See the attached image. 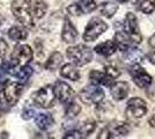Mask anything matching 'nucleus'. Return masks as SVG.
Segmentation results:
<instances>
[{"instance_id":"3","label":"nucleus","mask_w":155,"mask_h":139,"mask_svg":"<svg viewBox=\"0 0 155 139\" xmlns=\"http://www.w3.org/2000/svg\"><path fill=\"white\" fill-rule=\"evenodd\" d=\"M80 100L84 102V104L89 106H98L103 102L104 100V92L103 89L100 87V85L96 84H91L86 86L79 93Z\"/></svg>"},{"instance_id":"38","label":"nucleus","mask_w":155,"mask_h":139,"mask_svg":"<svg viewBox=\"0 0 155 139\" xmlns=\"http://www.w3.org/2000/svg\"><path fill=\"white\" fill-rule=\"evenodd\" d=\"M5 73H6V71H5L4 65H0V79H2V77L5 75Z\"/></svg>"},{"instance_id":"4","label":"nucleus","mask_w":155,"mask_h":139,"mask_svg":"<svg viewBox=\"0 0 155 139\" xmlns=\"http://www.w3.org/2000/svg\"><path fill=\"white\" fill-rule=\"evenodd\" d=\"M32 59L31 48L27 44H19L14 48L13 52L11 55V65L13 68L22 67L28 65V63Z\"/></svg>"},{"instance_id":"37","label":"nucleus","mask_w":155,"mask_h":139,"mask_svg":"<svg viewBox=\"0 0 155 139\" xmlns=\"http://www.w3.org/2000/svg\"><path fill=\"white\" fill-rule=\"evenodd\" d=\"M148 43H149V45L152 46V48L155 50V34H154V35H152V36L149 37Z\"/></svg>"},{"instance_id":"22","label":"nucleus","mask_w":155,"mask_h":139,"mask_svg":"<svg viewBox=\"0 0 155 139\" xmlns=\"http://www.w3.org/2000/svg\"><path fill=\"white\" fill-rule=\"evenodd\" d=\"M8 36L13 41H23L28 37V31L23 27H12L8 30Z\"/></svg>"},{"instance_id":"29","label":"nucleus","mask_w":155,"mask_h":139,"mask_svg":"<svg viewBox=\"0 0 155 139\" xmlns=\"http://www.w3.org/2000/svg\"><path fill=\"white\" fill-rule=\"evenodd\" d=\"M104 72L105 74L111 78V79H117L119 75H120V71L117 68L116 66H114V65H107V66L104 67Z\"/></svg>"},{"instance_id":"21","label":"nucleus","mask_w":155,"mask_h":139,"mask_svg":"<svg viewBox=\"0 0 155 139\" xmlns=\"http://www.w3.org/2000/svg\"><path fill=\"white\" fill-rule=\"evenodd\" d=\"M61 63H63V55L58 51H56L49 57V59L46 60L45 68L50 70V71H54L61 65Z\"/></svg>"},{"instance_id":"1","label":"nucleus","mask_w":155,"mask_h":139,"mask_svg":"<svg viewBox=\"0 0 155 139\" xmlns=\"http://www.w3.org/2000/svg\"><path fill=\"white\" fill-rule=\"evenodd\" d=\"M12 12L15 19L20 21L23 27H34V16H32L30 0H13Z\"/></svg>"},{"instance_id":"11","label":"nucleus","mask_w":155,"mask_h":139,"mask_svg":"<svg viewBox=\"0 0 155 139\" xmlns=\"http://www.w3.org/2000/svg\"><path fill=\"white\" fill-rule=\"evenodd\" d=\"M53 91H54V95L59 100V102L65 104V103H70L71 101H73L74 91L65 81H57L53 87Z\"/></svg>"},{"instance_id":"31","label":"nucleus","mask_w":155,"mask_h":139,"mask_svg":"<svg viewBox=\"0 0 155 139\" xmlns=\"http://www.w3.org/2000/svg\"><path fill=\"white\" fill-rule=\"evenodd\" d=\"M65 139H81L82 134L79 130H70L68 132H66V134L64 136Z\"/></svg>"},{"instance_id":"40","label":"nucleus","mask_w":155,"mask_h":139,"mask_svg":"<svg viewBox=\"0 0 155 139\" xmlns=\"http://www.w3.org/2000/svg\"><path fill=\"white\" fill-rule=\"evenodd\" d=\"M119 1H120V2H129L130 0H119Z\"/></svg>"},{"instance_id":"34","label":"nucleus","mask_w":155,"mask_h":139,"mask_svg":"<svg viewBox=\"0 0 155 139\" xmlns=\"http://www.w3.org/2000/svg\"><path fill=\"white\" fill-rule=\"evenodd\" d=\"M34 115H35L34 109H31V108H25L21 116H22V118L23 119H30V118H32Z\"/></svg>"},{"instance_id":"24","label":"nucleus","mask_w":155,"mask_h":139,"mask_svg":"<svg viewBox=\"0 0 155 139\" xmlns=\"http://www.w3.org/2000/svg\"><path fill=\"white\" fill-rule=\"evenodd\" d=\"M137 7L143 14H152L155 11V0H138Z\"/></svg>"},{"instance_id":"27","label":"nucleus","mask_w":155,"mask_h":139,"mask_svg":"<svg viewBox=\"0 0 155 139\" xmlns=\"http://www.w3.org/2000/svg\"><path fill=\"white\" fill-rule=\"evenodd\" d=\"M77 4H78V6L80 7L82 14L91 13V12H94V11L96 9V7H97L95 0H79Z\"/></svg>"},{"instance_id":"6","label":"nucleus","mask_w":155,"mask_h":139,"mask_svg":"<svg viewBox=\"0 0 155 139\" xmlns=\"http://www.w3.org/2000/svg\"><path fill=\"white\" fill-rule=\"evenodd\" d=\"M31 98L34 103L39 108H43V109L51 108L54 104V101H56V95H54L53 87L50 86V85H48V86L38 89L37 92H35L32 94Z\"/></svg>"},{"instance_id":"18","label":"nucleus","mask_w":155,"mask_h":139,"mask_svg":"<svg viewBox=\"0 0 155 139\" xmlns=\"http://www.w3.org/2000/svg\"><path fill=\"white\" fill-rule=\"evenodd\" d=\"M60 75L65 79L77 81L80 79V72L74 64H65L64 66L60 68Z\"/></svg>"},{"instance_id":"26","label":"nucleus","mask_w":155,"mask_h":139,"mask_svg":"<svg viewBox=\"0 0 155 139\" xmlns=\"http://www.w3.org/2000/svg\"><path fill=\"white\" fill-rule=\"evenodd\" d=\"M131 131L130 126L127 124H118L115 126L114 130H110V138H120L127 136Z\"/></svg>"},{"instance_id":"19","label":"nucleus","mask_w":155,"mask_h":139,"mask_svg":"<svg viewBox=\"0 0 155 139\" xmlns=\"http://www.w3.org/2000/svg\"><path fill=\"white\" fill-rule=\"evenodd\" d=\"M118 5L115 1H104L98 7V11L102 16H105L107 19H111L118 11Z\"/></svg>"},{"instance_id":"8","label":"nucleus","mask_w":155,"mask_h":139,"mask_svg":"<svg viewBox=\"0 0 155 139\" xmlns=\"http://www.w3.org/2000/svg\"><path fill=\"white\" fill-rule=\"evenodd\" d=\"M147 114V103L140 98H132L129 100L125 115L129 119H139Z\"/></svg>"},{"instance_id":"10","label":"nucleus","mask_w":155,"mask_h":139,"mask_svg":"<svg viewBox=\"0 0 155 139\" xmlns=\"http://www.w3.org/2000/svg\"><path fill=\"white\" fill-rule=\"evenodd\" d=\"M130 74H131L132 79L134 81V84L139 88H148L153 82L152 75L143 67L139 66V64L138 65H131Z\"/></svg>"},{"instance_id":"39","label":"nucleus","mask_w":155,"mask_h":139,"mask_svg":"<svg viewBox=\"0 0 155 139\" xmlns=\"http://www.w3.org/2000/svg\"><path fill=\"white\" fill-rule=\"evenodd\" d=\"M149 124H150V126L155 127V115L154 116H152V118L149 119Z\"/></svg>"},{"instance_id":"13","label":"nucleus","mask_w":155,"mask_h":139,"mask_svg":"<svg viewBox=\"0 0 155 139\" xmlns=\"http://www.w3.org/2000/svg\"><path fill=\"white\" fill-rule=\"evenodd\" d=\"M110 93L112 95V98L116 101H123L124 99L127 98L130 93V86L127 82L125 81H117L114 82L110 86Z\"/></svg>"},{"instance_id":"25","label":"nucleus","mask_w":155,"mask_h":139,"mask_svg":"<svg viewBox=\"0 0 155 139\" xmlns=\"http://www.w3.org/2000/svg\"><path fill=\"white\" fill-rule=\"evenodd\" d=\"M32 73H34V70H32L30 66H28V65H25V66L20 67L19 72L16 73L15 75H16V78L19 79V82L20 84H26L28 80L31 78Z\"/></svg>"},{"instance_id":"30","label":"nucleus","mask_w":155,"mask_h":139,"mask_svg":"<svg viewBox=\"0 0 155 139\" xmlns=\"http://www.w3.org/2000/svg\"><path fill=\"white\" fill-rule=\"evenodd\" d=\"M94 130H95V123L94 122H86L81 127L80 132H81L82 138H84V137H88Z\"/></svg>"},{"instance_id":"23","label":"nucleus","mask_w":155,"mask_h":139,"mask_svg":"<svg viewBox=\"0 0 155 139\" xmlns=\"http://www.w3.org/2000/svg\"><path fill=\"white\" fill-rule=\"evenodd\" d=\"M46 11H48V5H46L43 0H37L35 2L34 7L31 8L32 16L35 19H42L45 15Z\"/></svg>"},{"instance_id":"15","label":"nucleus","mask_w":155,"mask_h":139,"mask_svg":"<svg viewBox=\"0 0 155 139\" xmlns=\"http://www.w3.org/2000/svg\"><path fill=\"white\" fill-rule=\"evenodd\" d=\"M94 51L103 57H110L112 55H115L117 51V48L115 45V43L112 41H105L103 43H100L94 48Z\"/></svg>"},{"instance_id":"2","label":"nucleus","mask_w":155,"mask_h":139,"mask_svg":"<svg viewBox=\"0 0 155 139\" xmlns=\"http://www.w3.org/2000/svg\"><path fill=\"white\" fill-rule=\"evenodd\" d=\"M66 55L72 63L77 66H84L91 63L93 59V52L91 48L86 45H74L66 50Z\"/></svg>"},{"instance_id":"17","label":"nucleus","mask_w":155,"mask_h":139,"mask_svg":"<svg viewBox=\"0 0 155 139\" xmlns=\"http://www.w3.org/2000/svg\"><path fill=\"white\" fill-rule=\"evenodd\" d=\"M89 80H91V84H96V85H103V86H108L110 87L112 84H111V78H109L105 72H100V71H96V70H93L91 73H89Z\"/></svg>"},{"instance_id":"5","label":"nucleus","mask_w":155,"mask_h":139,"mask_svg":"<svg viewBox=\"0 0 155 139\" xmlns=\"http://www.w3.org/2000/svg\"><path fill=\"white\" fill-rule=\"evenodd\" d=\"M124 31L130 37L131 43L133 46L139 45L142 41V36L140 34V29H139V25H138V19L133 13L126 14L125 20H124Z\"/></svg>"},{"instance_id":"9","label":"nucleus","mask_w":155,"mask_h":139,"mask_svg":"<svg viewBox=\"0 0 155 139\" xmlns=\"http://www.w3.org/2000/svg\"><path fill=\"white\" fill-rule=\"evenodd\" d=\"M23 86L20 82H7L1 91V98L7 106H14L22 94Z\"/></svg>"},{"instance_id":"12","label":"nucleus","mask_w":155,"mask_h":139,"mask_svg":"<svg viewBox=\"0 0 155 139\" xmlns=\"http://www.w3.org/2000/svg\"><path fill=\"white\" fill-rule=\"evenodd\" d=\"M78 30L72 23V21L68 18H65L64 26H63V30H61V40L65 43L72 44L78 40Z\"/></svg>"},{"instance_id":"20","label":"nucleus","mask_w":155,"mask_h":139,"mask_svg":"<svg viewBox=\"0 0 155 139\" xmlns=\"http://www.w3.org/2000/svg\"><path fill=\"white\" fill-rule=\"evenodd\" d=\"M53 117L50 114H38L35 118V123L41 130H48L53 124Z\"/></svg>"},{"instance_id":"28","label":"nucleus","mask_w":155,"mask_h":139,"mask_svg":"<svg viewBox=\"0 0 155 139\" xmlns=\"http://www.w3.org/2000/svg\"><path fill=\"white\" fill-rule=\"evenodd\" d=\"M80 111H81V107L79 106L78 103H75V102L71 101L68 103L67 108H66V116L70 117V118H73V117L78 116Z\"/></svg>"},{"instance_id":"32","label":"nucleus","mask_w":155,"mask_h":139,"mask_svg":"<svg viewBox=\"0 0 155 139\" xmlns=\"http://www.w3.org/2000/svg\"><path fill=\"white\" fill-rule=\"evenodd\" d=\"M67 11H68V13L72 14V15H77V16H79V15H82V12H81L80 7L78 6L77 2H75V4H72V5H70V6H68V8H67Z\"/></svg>"},{"instance_id":"36","label":"nucleus","mask_w":155,"mask_h":139,"mask_svg":"<svg viewBox=\"0 0 155 139\" xmlns=\"http://www.w3.org/2000/svg\"><path fill=\"white\" fill-rule=\"evenodd\" d=\"M147 59L149 60L150 64L155 65V51H150V52L147 55Z\"/></svg>"},{"instance_id":"16","label":"nucleus","mask_w":155,"mask_h":139,"mask_svg":"<svg viewBox=\"0 0 155 139\" xmlns=\"http://www.w3.org/2000/svg\"><path fill=\"white\" fill-rule=\"evenodd\" d=\"M114 43L116 45L117 50H120L122 52H124L126 49H129L130 46H133L130 37L126 35L125 31H117L114 36Z\"/></svg>"},{"instance_id":"35","label":"nucleus","mask_w":155,"mask_h":139,"mask_svg":"<svg viewBox=\"0 0 155 139\" xmlns=\"http://www.w3.org/2000/svg\"><path fill=\"white\" fill-rule=\"evenodd\" d=\"M97 138L98 139H103V138L109 139L110 138V130L109 129H104L103 131H101V132H100V134L97 136Z\"/></svg>"},{"instance_id":"33","label":"nucleus","mask_w":155,"mask_h":139,"mask_svg":"<svg viewBox=\"0 0 155 139\" xmlns=\"http://www.w3.org/2000/svg\"><path fill=\"white\" fill-rule=\"evenodd\" d=\"M8 51V45L2 38H0V59H4V57L7 55Z\"/></svg>"},{"instance_id":"14","label":"nucleus","mask_w":155,"mask_h":139,"mask_svg":"<svg viewBox=\"0 0 155 139\" xmlns=\"http://www.w3.org/2000/svg\"><path fill=\"white\" fill-rule=\"evenodd\" d=\"M143 53L137 49L136 46H130L129 49H126L123 52V60L129 64L130 66L131 65H138L140 64L142 60H143Z\"/></svg>"},{"instance_id":"7","label":"nucleus","mask_w":155,"mask_h":139,"mask_svg":"<svg viewBox=\"0 0 155 139\" xmlns=\"http://www.w3.org/2000/svg\"><path fill=\"white\" fill-rule=\"evenodd\" d=\"M107 29H108V25L103 20H101L100 18H93L84 29V42H94L102 34L105 33Z\"/></svg>"}]
</instances>
